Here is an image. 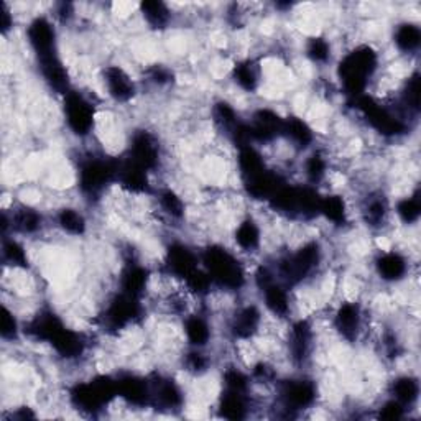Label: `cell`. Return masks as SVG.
Instances as JSON below:
<instances>
[{
    "label": "cell",
    "instance_id": "cell-1",
    "mask_svg": "<svg viewBox=\"0 0 421 421\" xmlns=\"http://www.w3.org/2000/svg\"><path fill=\"white\" fill-rule=\"evenodd\" d=\"M377 68V55L369 46H359L345 56L339 64V78L344 91L349 96L359 97L364 94L367 81Z\"/></svg>",
    "mask_w": 421,
    "mask_h": 421
},
{
    "label": "cell",
    "instance_id": "cell-2",
    "mask_svg": "<svg viewBox=\"0 0 421 421\" xmlns=\"http://www.w3.org/2000/svg\"><path fill=\"white\" fill-rule=\"evenodd\" d=\"M204 265H206L213 282H218L225 288L237 290L244 283V272H242L239 262L220 247H210L206 250Z\"/></svg>",
    "mask_w": 421,
    "mask_h": 421
},
{
    "label": "cell",
    "instance_id": "cell-3",
    "mask_svg": "<svg viewBox=\"0 0 421 421\" xmlns=\"http://www.w3.org/2000/svg\"><path fill=\"white\" fill-rule=\"evenodd\" d=\"M118 163L106 158H88L79 168V186L84 194L96 196L117 178Z\"/></svg>",
    "mask_w": 421,
    "mask_h": 421
},
{
    "label": "cell",
    "instance_id": "cell-4",
    "mask_svg": "<svg viewBox=\"0 0 421 421\" xmlns=\"http://www.w3.org/2000/svg\"><path fill=\"white\" fill-rule=\"evenodd\" d=\"M320 247H318L315 242H311V244L301 247V249L293 253V255L283 258V260L280 262V275H282V278L290 285L303 282L308 275L316 268L318 263H320Z\"/></svg>",
    "mask_w": 421,
    "mask_h": 421
},
{
    "label": "cell",
    "instance_id": "cell-5",
    "mask_svg": "<svg viewBox=\"0 0 421 421\" xmlns=\"http://www.w3.org/2000/svg\"><path fill=\"white\" fill-rule=\"evenodd\" d=\"M354 102L355 107L362 112L367 122H369L377 132L388 135V137H393V135L405 132V123L400 118L393 116L390 111H387L385 107L380 106L379 102L372 99V97L362 94L359 97H354Z\"/></svg>",
    "mask_w": 421,
    "mask_h": 421
},
{
    "label": "cell",
    "instance_id": "cell-6",
    "mask_svg": "<svg viewBox=\"0 0 421 421\" xmlns=\"http://www.w3.org/2000/svg\"><path fill=\"white\" fill-rule=\"evenodd\" d=\"M64 116L71 131L84 137L94 126V106L83 94L69 91L64 97Z\"/></svg>",
    "mask_w": 421,
    "mask_h": 421
},
{
    "label": "cell",
    "instance_id": "cell-7",
    "mask_svg": "<svg viewBox=\"0 0 421 421\" xmlns=\"http://www.w3.org/2000/svg\"><path fill=\"white\" fill-rule=\"evenodd\" d=\"M140 316V303L138 298H133L131 295L121 293L111 301L107 306L104 323L107 329L111 331H118V329L131 325L133 320Z\"/></svg>",
    "mask_w": 421,
    "mask_h": 421
},
{
    "label": "cell",
    "instance_id": "cell-8",
    "mask_svg": "<svg viewBox=\"0 0 421 421\" xmlns=\"http://www.w3.org/2000/svg\"><path fill=\"white\" fill-rule=\"evenodd\" d=\"M29 41L39 58V63L58 56L55 30L46 19L40 17L31 21L29 26Z\"/></svg>",
    "mask_w": 421,
    "mask_h": 421
},
{
    "label": "cell",
    "instance_id": "cell-9",
    "mask_svg": "<svg viewBox=\"0 0 421 421\" xmlns=\"http://www.w3.org/2000/svg\"><path fill=\"white\" fill-rule=\"evenodd\" d=\"M280 397L288 410L311 407L316 398V388L310 380H288L280 387Z\"/></svg>",
    "mask_w": 421,
    "mask_h": 421
},
{
    "label": "cell",
    "instance_id": "cell-10",
    "mask_svg": "<svg viewBox=\"0 0 421 421\" xmlns=\"http://www.w3.org/2000/svg\"><path fill=\"white\" fill-rule=\"evenodd\" d=\"M283 122L285 121L277 112L270 109L257 111L249 123L252 138L257 142H270L283 133Z\"/></svg>",
    "mask_w": 421,
    "mask_h": 421
},
{
    "label": "cell",
    "instance_id": "cell-11",
    "mask_svg": "<svg viewBox=\"0 0 421 421\" xmlns=\"http://www.w3.org/2000/svg\"><path fill=\"white\" fill-rule=\"evenodd\" d=\"M128 158L143 170H153L158 165V143L148 132H137L132 138Z\"/></svg>",
    "mask_w": 421,
    "mask_h": 421
},
{
    "label": "cell",
    "instance_id": "cell-12",
    "mask_svg": "<svg viewBox=\"0 0 421 421\" xmlns=\"http://www.w3.org/2000/svg\"><path fill=\"white\" fill-rule=\"evenodd\" d=\"M106 84L109 94L114 97L117 102L131 101L135 94V86L128 74L118 66H109L104 71Z\"/></svg>",
    "mask_w": 421,
    "mask_h": 421
},
{
    "label": "cell",
    "instance_id": "cell-13",
    "mask_svg": "<svg viewBox=\"0 0 421 421\" xmlns=\"http://www.w3.org/2000/svg\"><path fill=\"white\" fill-rule=\"evenodd\" d=\"M48 343L55 348V350L59 355H63V357H68V359L78 357V355L83 354L84 350V341L81 339L79 334L71 331V329H68L64 325L59 326L56 331L53 333V336L50 338V341Z\"/></svg>",
    "mask_w": 421,
    "mask_h": 421
},
{
    "label": "cell",
    "instance_id": "cell-14",
    "mask_svg": "<svg viewBox=\"0 0 421 421\" xmlns=\"http://www.w3.org/2000/svg\"><path fill=\"white\" fill-rule=\"evenodd\" d=\"M118 395L131 405H147L150 402V385L143 379L135 375H123L117 380Z\"/></svg>",
    "mask_w": 421,
    "mask_h": 421
},
{
    "label": "cell",
    "instance_id": "cell-15",
    "mask_svg": "<svg viewBox=\"0 0 421 421\" xmlns=\"http://www.w3.org/2000/svg\"><path fill=\"white\" fill-rule=\"evenodd\" d=\"M117 180L126 190L132 193H143L148 188L147 170L135 163L131 158H127L123 163H118Z\"/></svg>",
    "mask_w": 421,
    "mask_h": 421
},
{
    "label": "cell",
    "instance_id": "cell-16",
    "mask_svg": "<svg viewBox=\"0 0 421 421\" xmlns=\"http://www.w3.org/2000/svg\"><path fill=\"white\" fill-rule=\"evenodd\" d=\"M338 331L343 334V338L348 341H354L357 338V333L360 329V310L354 303H344L336 313V320H334Z\"/></svg>",
    "mask_w": 421,
    "mask_h": 421
},
{
    "label": "cell",
    "instance_id": "cell-17",
    "mask_svg": "<svg viewBox=\"0 0 421 421\" xmlns=\"http://www.w3.org/2000/svg\"><path fill=\"white\" fill-rule=\"evenodd\" d=\"M166 263H168L171 272L181 278H186L193 270L198 268L194 253L181 244H173L170 247L168 255H166Z\"/></svg>",
    "mask_w": 421,
    "mask_h": 421
},
{
    "label": "cell",
    "instance_id": "cell-18",
    "mask_svg": "<svg viewBox=\"0 0 421 421\" xmlns=\"http://www.w3.org/2000/svg\"><path fill=\"white\" fill-rule=\"evenodd\" d=\"M40 68H41L43 78H45V81L51 89H55L56 93H61L64 96L69 93L68 73L66 69H64L63 63L59 61L58 56L45 59V61H40Z\"/></svg>",
    "mask_w": 421,
    "mask_h": 421
},
{
    "label": "cell",
    "instance_id": "cell-19",
    "mask_svg": "<svg viewBox=\"0 0 421 421\" xmlns=\"http://www.w3.org/2000/svg\"><path fill=\"white\" fill-rule=\"evenodd\" d=\"M150 400H153L161 408H178L181 407L183 397L180 388L173 380H156L153 387H150Z\"/></svg>",
    "mask_w": 421,
    "mask_h": 421
},
{
    "label": "cell",
    "instance_id": "cell-20",
    "mask_svg": "<svg viewBox=\"0 0 421 421\" xmlns=\"http://www.w3.org/2000/svg\"><path fill=\"white\" fill-rule=\"evenodd\" d=\"M280 186H283V185L280 183L278 176L273 175V173L267 171V170L260 173V175H257L255 178H250V180L245 181L247 193H249L252 198L268 199V201H270V198L277 193Z\"/></svg>",
    "mask_w": 421,
    "mask_h": 421
},
{
    "label": "cell",
    "instance_id": "cell-21",
    "mask_svg": "<svg viewBox=\"0 0 421 421\" xmlns=\"http://www.w3.org/2000/svg\"><path fill=\"white\" fill-rule=\"evenodd\" d=\"M71 402L74 407L81 412H88V413H96L104 407V402L101 400V397L97 395L96 388L93 387V383H79L71 390Z\"/></svg>",
    "mask_w": 421,
    "mask_h": 421
},
{
    "label": "cell",
    "instance_id": "cell-22",
    "mask_svg": "<svg viewBox=\"0 0 421 421\" xmlns=\"http://www.w3.org/2000/svg\"><path fill=\"white\" fill-rule=\"evenodd\" d=\"M258 325H260V313L255 306H245L232 321V334L239 339H247L255 334Z\"/></svg>",
    "mask_w": 421,
    "mask_h": 421
},
{
    "label": "cell",
    "instance_id": "cell-23",
    "mask_svg": "<svg viewBox=\"0 0 421 421\" xmlns=\"http://www.w3.org/2000/svg\"><path fill=\"white\" fill-rule=\"evenodd\" d=\"M148 282V273L147 270L138 267V265H131L123 270L121 277V287L122 293L131 295L133 298H140L143 295L145 288H147Z\"/></svg>",
    "mask_w": 421,
    "mask_h": 421
},
{
    "label": "cell",
    "instance_id": "cell-24",
    "mask_svg": "<svg viewBox=\"0 0 421 421\" xmlns=\"http://www.w3.org/2000/svg\"><path fill=\"white\" fill-rule=\"evenodd\" d=\"M311 326L306 321H298L291 329V339H290V349L291 357L295 362H303L308 355L311 344Z\"/></svg>",
    "mask_w": 421,
    "mask_h": 421
},
{
    "label": "cell",
    "instance_id": "cell-25",
    "mask_svg": "<svg viewBox=\"0 0 421 421\" xmlns=\"http://www.w3.org/2000/svg\"><path fill=\"white\" fill-rule=\"evenodd\" d=\"M239 168L247 181L265 171V163H263L262 155L252 145H247V147L239 148Z\"/></svg>",
    "mask_w": 421,
    "mask_h": 421
},
{
    "label": "cell",
    "instance_id": "cell-26",
    "mask_svg": "<svg viewBox=\"0 0 421 421\" xmlns=\"http://www.w3.org/2000/svg\"><path fill=\"white\" fill-rule=\"evenodd\" d=\"M377 270H379L382 278L388 280V282H395V280H400L405 272H407V262H405L402 255L390 252L377 260Z\"/></svg>",
    "mask_w": 421,
    "mask_h": 421
},
{
    "label": "cell",
    "instance_id": "cell-27",
    "mask_svg": "<svg viewBox=\"0 0 421 421\" xmlns=\"http://www.w3.org/2000/svg\"><path fill=\"white\" fill-rule=\"evenodd\" d=\"M220 417L228 420H244L247 417V403L244 393L225 390V395L220 400Z\"/></svg>",
    "mask_w": 421,
    "mask_h": 421
},
{
    "label": "cell",
    "instance_id": "cell-28",
    "mask_svg": "<svg viewBox=\"0 0 421 421\" xmlns=\"http://www.w3.org/2000/svg\"><path fill=\"white\" fill-rule=\"evenodd\" d=\"M283 133L298 145V147H308L313 142V131L308 127V123L298 117H288L283 122Z\"/></svg>",
    "mask_w": 421,
    "mask_h": 421
},
{
    "label": "cell",
    "instance_id": "cell-29",
    "mask_svg": "<svg viewBox=\"0 0 421 421\" xmlns=\"http://www.w3.org/2000/svg\"><path fill=\"white\" fill-rule=\"evenodd\" d=\"M145 20L148 21V25H152L153 29H163L168 25L170 21V10L163 2L158 0H147L140 5Z\"/></svg>",
    "mask_w": 421,
    "mask_h": 421
},
{
    "label": "cell",
    "instance_id": "cell-30",
    "mask_svg": "<svg viewBox=\"0 0 421 421\" xmlns=\"http://www.w3.org/2000/svg\"><path fill=\"white\" fill-rule=\"evenodd\" d=\"M263 295H265V305L273 315L277 316H285L290 310V301L288 295L280 285L272 283L268 285L265 290H262Z\"/></svg>",
    "mask_w": 421,
    "mask_h": 421
},
{
    "label": "cell",
    "instance_id": "cell-31",
    "mask_svg": "<svg viewBox=\"0 0 421 421\" xmlns=\"http://www.w3.org/2000/svg\"><path fill=\"white\" fill-rule=\"evenodd\" d=\"M40 225L41 218L34 209L21 208L15 210V214L12 215V228L21 232V234H34V232L40 229Z\"/></svg>",
    "mask_w": 421,
    "mask_h": 421
},
{
    "label": "cell",
    "instance_id": "cell-32",
    "mask_svg": "<svg viewBox=\"0 0 421 421\" xmlns=\"http://www.w3.org/2000/svg\"><path fill=\"white\" fill-rule=\"evenodd\" d=\"M395 43L402 51L412 53L415 50H418L421 43L420 29L417 25H412V24L400 25L395 31Z\"/></svg>",
    "mask_w": 421,
    "mask_h": 421
},
{
    "label": "cell",
    "instance_id": "cell-33",
    "mask_svg": "<svg viewBox=\"0 0 421 421\" xmlns=\"http://www.w3.org/2000/svg\"><path fill=\"white\" fill-rule=\"evenodd\" d=\"M392 393L398 403L412 405L415 400H417L420 393L418 382L412 379V377H402V379L393 382Z\"/></svg>",
    "mask_w": 421,
    "mask_h": 421
},
{
    "label": "cell",
    "instance_id": "cell-34",
    "mask_svg": "<svg viewBox=\"0 0 421 421\" xmlns=\"http://www.w3.org/2000/svg\"><path fill=\"white\" fill-rule=\"evenodd\" d=\"M185 331H186L188 341H190L193 345H196V348H203V345H206L210 338L208 323L199 316H191L190 320L186 321Z\"/></svg>",
    "mask_w": 421,
    "mask_h": 421
},
{
    "label": "cell",
    "instance_id": "cell-35",
    "mask_svg": "<svg viewBox=\"0 0 421 421\" xmlns=\"http://www.w3.org/2000/svg\"><path fill=\"white\" fill-rule=\"evenodd\" d=\"M235 240L242 249L245 250H253L258 247V242H260V230H258L257 224L253 220L247 219L242 223L235 232Z\"/></svg>",
    "mask_w": 421,
    "mask_h": 421
},
{
    "label": "cell",
    "instance_id": "cell-36",
    "mask_svg": "<svg viewBox=\"0 0 421 421\" xmlns=\"http://www.w3.org/2000/svg\"><path fill=\"white\" fill-rule=\"evenodd\" d=\"M320 213L334 224H343L345 220V204L341 196L321 198Z\"/></svg>",
    "mask_w": 421,
    "mask_h": 421
},
{
    "label": "cell",
    "instance_id": "cell-37",
    "mask_svg": "<svg viewBox=\"0 0 421 421\" xmlns=\"http://www.w3.org/2000/svg\"><path fill=\"white\" fill-rule=\"evenodd\" d=\"M58 224L61 225L63 230L73 235H81L86 230L84 218L74 209H63L58 215Z\"/></svg>",
    "mask_w": 421,
    "mask_h": 421
},
{
    "label": "cell",
    "instance_id": "cell-38",
    "mask_svg": "<svg viewBox=\"0 0 421 421\" xmlns=\"http://www.w3.org/2000/svg\"><path fill=\"white\" fill-rule=\"evenodd\" d=\"M213 116H214L215 123H218L220 128H224L228 133L234 131V127L239 123L235 116V111L232 109L228 102H218V104L214 106Z\"/></svg>",
    "mask_w": 421,
    "mask_h": 421
},
{
    "label": "cell",
    "instance_id": "cell-39",
    "mask_svg": "<svg viewBox=\"0 0 421 421\" xmlns=\"http://www.w3.org/2000/svg\"><path fill=\"white\" fill-rule=\"evenodd\" d=\"M234 78L235 83L245 91H253L257 88V71L253 63L244 61L239 63L234 69Z\"/></svg>",
    "mask_w": 421,
    "mask_h": 421
},
{
    "label": "cell",
    "instance_id": "cell-40",
    "mask_svg": "<svg viewBox=\"0 0 421 421\" xmlns=\"http://www.w3.org/2000/svg\"><path fill=\"white\" fill-rule=\"evenodd\" d=\"M4 260L12 263L14 267H21L26 268L29 265V258H26V253L19 242L15 240H5L2 247Z\"/></svg>",
    "mask_w": 421,
    "mask_h": 421
},
{
    "label": "cell",
    "instance_id": "cell-41",
    "mask_svg": "<svg viewBox=\"0 0 421 421\" xmlns=\"http://www.w3.org/2000/svg\"><path fill=\"white\" fill-rule=\"evenodd\" d=\"M403 104L408 111L418 112L420 111V78L418 74H413L405 84L403 89Z\"/></svg>",
    "mask_w": 421,
    "mask_h": 421
},
{
    "label": "cell",
    "instance_id": "cell-42",
    "mask_svg": "<svg viewBox=\"0 0 421 421\" xmlns=\"http://www.w3.org/2000/svg\"><path fill=\"white\" fill-rule=\"evenodd\" d=\"M160 203L161 208H163L166 213H168L171 218L180 219L185 214V204H183L181 198L178 196L175 191L166 190L160 194Z\"/></svg>",
    "mask_w": 421,
    "mask_h": 421
},
{
    "label": "cell",
    "instance_id": "cell-43",
    "mask_svg": "<svg viewBox=\"0 0 421 421\" xmlns=\"http://www.w3.org/2000/svg\"><path fill=\"white\" fill-rule=\"evenodd\" d=\"M185 280L190 290L198 295H206L210 288V285H213V278H210V275L208 272H203V270L199 268L193 270Z\"/></svg>",
    "mask_w": 421,
    "mask_h": 421
},
{
    "label": "cell",
    "instance_id": "cell-44",
    "mask_svg": "<svg viewBox=\"0 0 421 421\" xmlns=\"http://www.w3.org/2000/svg\"><path fill=\"white\" fill-rule=\"evenodd\" d=\"M397 213H398V215H400V219L403 220V223H407V224L417 223L418 218H420V213H421L420 199L417 196L403 199V201L398 203Z\"/></svg>",
    "mask_w": 421,
    "mask_h": 421
},
{
    "label": "cell",
    "instance_id": "cell-45",
    "mask_svg": "<svg viewBox=\"0 0 421 421\" xmlns=\"http://www.w3.org/2000/svg\"><path fill=\"white\" fill-rule=\"evenodd\" d=\"M385 214H387V206H385V203H383L382 199H379V198L370 199L364 209L365 223L370 224V225L382 224L383 219H385Z\"/></svg>",
    "mask_w": 421,
    "mask_h": 421
},
{
    "label": "cell",
    "instance_id": "cell-46",
    "mask_svg": "<svg viewBox=\"0 0 421 421\" xmlns=\"http://www.w3.org/2000/svg\"><path fill=\"white\" fill-rule=\"evenodd\" d=\"M326 175V161L320 153L311 155L306 160V176L311 183H320Z\"/></svg>",
    "mask_w": 421,
    "mask_h": 421
},
{
    "label": "cell",
    "instance_id": "cell-47",
    "mask_svg": "<svg viewBox=\"0 0 421 421\" xmlns=\"http://www.w3.org/2000/svg\"><path fill=\"white\" fill-rule=\"evenodd\" d=\"M306 53L315 63H325L328 61L331 48H329V43L325 39H311L308 43Z\"/></svg>",
    "mask_w": 421,
    "mask_h": 421
},
{
    "label": "cell",
    "instance_id": "cell-48",
    "mask_svg": "<svg viewBox=\"0 0 421 421\" xmlns=\"http://www.w3.org/2000/svg\"><path fill=\"white\" fill-rule=\"evenodd\" d=\"M224 383H225V390L245 393L247 387H249V379H247L240 370L230 369L224 374Z\"/></svg>",
    "mask_w": 421,
    "mask_h": 421
},
{
    "label": "cell",
    "instance_id": "cell-49",
    "mask_svg": "<svg viewBox=\"0 0 421 421\" xmlns=\"http://www.w3.org/2000/svg\"><path fill=\"white\" fill-rule=\"evenodd\" d=\"M17 320H15L12 311L9 308L4 306L2 310V338L5 341H10V339L17 338Z\"/></svg>",
    "mask_w": 421,
    "mask_h": 421
},
{
    "label": "cell",
    "instance_id": "cell-50",
    "mask_svg": "<svg viewBox=\"0 0 421 421\" xmlns=\"http://www.w3.org/2000/svg\"><path fill=\"white\" fill-rule=\"evenodd\" d=\"M402 417H403V405L398 403L397 400L387 402L380 408V413H379V418L387 420V421H395V420H400Z\"/></svg>",
    "mask_w": 421,
    "mask_h": 421
},
{
    "label": "cell",
    "instance_id": "cell-51",
    "mask_svg": "<svg viewBox=\"0 0 421 421\" xmlns=\"http://www.w3.org/2000/svg\"><path fill=\"white\" fill-rule=\"evenodd\" d=\"M208 367V359L204 357L201 352H190L186 355V369L194 374H201V372L206 370Z\"/></svg>",
    "mask_w": 421,
    "mask_h": 421
},
{
    "label": "cell",
    "instance_id": "cell-52",
    "mask_svg": "<svg viewBox=\"0 0 421 421\" xmlns=\"http://www.w3.org/2000/svg\"><path fill=\"white\" fill-rule=\"evenodd\" d=\"M150 79H152L155 84H166L171 81V73L170 69H166L163 66H155L152 71H150Z\"/></svg>",
    "mask_w": 421,
    "mask_h": 421
},
{
    "label": "cell",
    "instance_id": "cell-53",
    "mask_svg": "<svg viewBox=\"0 0 421 421\" xmlns=\"http://www.w3.org/2000/svg\"><path fill=\"white\" fill-rule=\"evenodd\" d=\"M255 282H257V287L260 290H265L268 285L275 283L273 282V275L270 273L268 268H265V267L258 268V272L255 273Z\"/></svg>",
    "mask_w": 421,
    "mask_h": 421
},
{
    "label": "cell",
    "instance_id": "cell-54",
    "mask_svg": "<svg viewBox=\"0 0 421 421\" xmlns=\"http://www.w3.org/2000/svg\"><path fill=\"white\" fill-rule=\"evenodd\" d=\"M12 26V15H10V10L5 4H2V9H0V30L2 34H7Z\"/></svg>",
    "mask_w": 421,
    "mask_h": 421
},
{
    "label": "cell",
    "instance_id": "cell-55",
    "mask_svg": "<svg viewBox=\"0 0 421 421\" xmlns=\"http://www.w3.org/2000/svg\"><path fill=\"white\" fill-rule=\"evenodd\" d=\"M253 374H255L257 379H260L263 382H268V380L273 379V370L265 364H258L255 367V370H253Z\"/></svg>",
    "mask_w": 421,
    "mask_h": 421
},
{
    "label": "cell",
    "instance_id": "cell-56",
    "mask_svg": "<svg viewBox=\"0 0 421 421\" xmlns=\"http://www.w3.org/2000/svg\"><path fill=\"white\" fill-rule=\"evenodd\" d=\"M56 15L61 20H68L73 15V5L71 4H61L59 5Z\"/></svg>",
    "mask_w": 421,
    "mask_h": 421
}]
</instances>
